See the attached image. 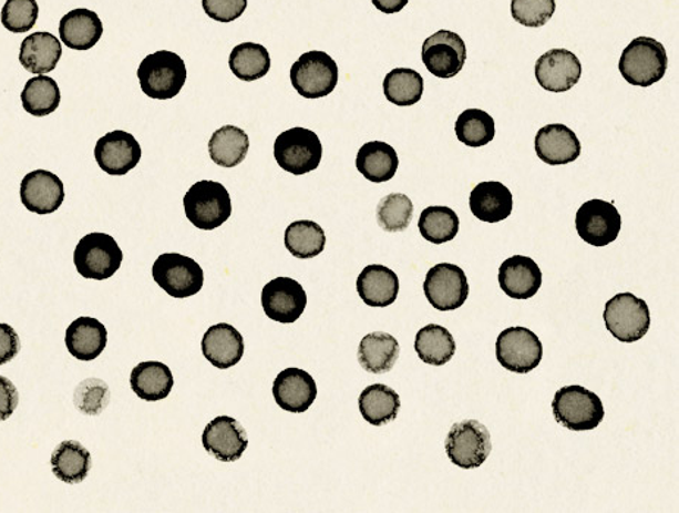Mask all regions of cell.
<instances>
[{"label":"cell","mask_w":679,"mask_h":513,"mask_svg":"<svg viewBox=\"0 0 679 513\" xmlns=\"http://www.w3.org/2000/svg\"><path fill=\"white\" fill-rule=\"evenodd\" d=\"M137 75L140 88L148 98L171 100L184 89L187 66L179 54L169 50H158L143 59Z\"/></svg>","instance_id":"1"},{"label":"cell","mask_w":679,"mask_h":513,"mask_svg":"<svg viewBox=\"0 0 679 513\" xmlns=\"http://www.w3.org/2000/svg\"><path fill=\"white\" fill-rule=\"evenodd\" d=\"M619 72L628 84L650 88L667 74L668 54L663 44L651 38H637L619 59Z\"/></svg>","instance_id":"2"},{"label":"cell","mask_w":679,"mask_h":513,"mask_svg":"<svg viewBox=\"0 0 679 513\" xmlns=\"http://www.w3.org/2000/svg\"><path fill=\"white\" fill-rule=\"evenodd\" d=\"M184 211L196 228L213 230L228 222L233 215V202L224 185L215 181H200L185 194Z\"/></svg>","instance_id":"3"},{"label":"cell","mask_w":679,"mask_h":513,"mask_svg":"<svg viewBox=\"0 0 679 513\" xmlns=\"http://www.w3.org/2000/svg\"><path fill=\"white\" fill-rule=\"evenodd\" d=\"M555 420L572 431L595 430L605 419V408L595 392L583 386H567L552 402Z\"/></svg>","instance_id":"4"},{"label":"cell","mask_w":679,"mask_h":513,"mask_svg":"<svg viewBox=\"0 0 679 513\" xmlns=\"http://www.w3.org/2000/svg\"><path fill=\"white\" fill-rule=\"evenodd\" d=\"M274 150L278 165L285 172L297 176L316 171L323 156V145L319 135L301 126L279 134Z\"/></svg>","instance_id":"5"},{"label":"cell","mask_w":679,"mask_h":513,"mask_svg":"<svg viewBox=\"0 0 679 513\" xmlns=\"http://www.w3.org/2000/svg\"><path fill=\"white\" fill-rule=\"evenodd\" d=\"M124 253L113 236L94 233L80 239L74 252L76 271L85 279L106 280L120 270Z\"/></svg>","instance_id":"6"},{"label":"cell","mask_w":679,"mask_h":513,"mask_svg":"<svg viewBox=\"0 0 679 513\" xmlns=\"http://www.w3.org/2000/svg\"><path fill=\"white\" fill-rule=\"evenodd\" d=\"M606 329L624 343L637 342L650 329V310L645 299L624 293L615 295L605 306Z\"/></svg>","instance_id":"7"},{"label":"cell","mask_w":679,"mask_h":513,"mask_svg":"<svg viewBox=\"0 0 679 513\" xmlns=\"http://www.w3.org/2000/svg\"><path fill=\"white\" fill-rule=\"evenodd\" d=\"M292 88L305 99L326 98L337 89L339 71L337 62L328 53L313 50L301 54L289 72Z\"/></svg>","instance_id":"8"},{"label":"cell","mask_w":679,"mask_h":513,"mask_svg":"<svg viewBox=\"0 0 679 513\" xmlns=\"http://www.w3.org/2000/svg\"><path fill=\"white\" fill-rule=\"evenodd\" d=\"M153 279L167 295L189 298L200 293L205 271L196 260L183 254L166 253L157 257L152 269Z\"/></svg>","instance_id":"9"},{"label":"cell","mask_w":679,"mask_h":513,"mask_svg":"<svg viewBox=\"0 0 679 513\" xmlns=\"http://www.w3.org/2000/svg\"><path fill=\"white\" fill-rule=\"evenodd\" d=\"M445 448L452 464L463 470H474L491 455V433L486 425L475 420L456 422L447 434Z\"/></svg>","instance_id":"10"},{"label":"cell","mask_w":679,"mask_h":513,"mask_svg":"<svg viewBox=\"0 0 679 513\" xmlns=\"http://www.w3.org/2000/svg\"><path fill=\"white\" fill-rule=\"evenodd\" d=\"M496 358L504 369L517 375H528L542 362V340L525 327H510L497 336Z\"/></svg>","instance_id":"11"},{"label":"cell","mask_w":679,"mask_h":513,"mask_svg":"<svg viewBox=\"0 0 679 513\" xmlns=\"http://www.w3.org/2000/svg\"><path fill=\"white\" fill-rule=\"evenodd\" d=\"M623 228V217L613 203L588 199L578 208L575 229L584 243L593 247H606L617 240Z\"/></svg>","instance_id":"12"},{"label":"cell","mask_w":679,"mask_h":513,"mask_svg":"<svg viewBox=\"0 0 679 513\" xmlns=\"http://www.w3.org/2000/svg\"><path fill=\"white\" fill-rule=\"evenodd\" d=\"M424 295L439 311H454L467 301L470 286L467 276L460 266L441 263L432 267L425 276Z\"/></svg>","instance_id":"13"},{"label":"cell","mask_w":679,"mask_h":513,"mask_svg":"<svg viewBox=\"0 0 679 513\" xmlns=\"http://www.w3.org/2000/svg\"><path fill=\"white\" fill-rule=\"evenodd\" d=\"M421 59L430 74L436 79H454L467 61V47L454 31H436L424 40Z\"/></svg>","instance_id":"14"},{"label":"cell","mask_w":679,"mask_h":513,"mask_svg":"<svg viewBox=\"0 0 679 513\" xmlns=\"http://www.w3.org/2000/svg\"><path fill=\"white\" fill-rule=\"evenodd\" d=\"M261 306L270 320L284 325L294 324L306 310L307 294L300 281L276 278L263 288Z\"/></svg>","instance_id":"15"},{"label":"cell","mask_w":679,"mask_h":513,"mask_svg":"<svg viewBox=\"0 0 679 513\" xmlns=\"http://www.w3.org/2000/svg\"><path fill=\"white\" fill-rule=\"evenodd\" d=\"M94 157L99 167L107 175H126L142 161V145L133 134L121 130L112 131L99 138Z\"/></svg>","instance_id":"16"},{"label":"cell","mask_w":679,"mask_h":513,"mask_svg":"<svg viewBox=\"0 0 679 513\" xmlns=\"http://www.w3.org/2000/svg\"><path fill=\"white\" fill-rule=\"evenodd\" d=\"M534 72L543 90L565 93L577 85L582 79L583 66L577 54L567 49H552L537 59Z\"/></svg>","instance_id":"17"},{"label":"cell","mask_w":679,"mask_h":513,"mask_svg":"<svg viewBox=\"0 0 679 513\" xmlns=\"http://www.w3.org/2000/svg\"><path fill=\"white\" fill-rule=\"evenodd\" d=\"M20 195L27 211L42 216L51 215L62 206L65 188L59 176L38 170L30 172L21 181Z\"/></svg>","instance_id":"18"},{"label":"cell","mask_w":679,"mask_h":513,"mask_svg":"<svg viewBox=\"0 0 679 513\" xmlns=\"http://www.w3.org/2000/svg\"><path fill=\"white\" fill-rule=\"evenodd\" d=\"M203 447L216 460L222 462L238 461L248 448L246 430L230 417H217L203 431Z\"/></svg>","instance_id":"19"},{"label":"cell","mask_w":679,"mask_h":513,"mask_svg":"<svg viewBox=\"0 0 679 513\" xmlns=\"http://www.w3.org/2000/svg\"><path fill=\"white\" fill-rule=\"evenodd\" d=\"M274 397L284 411L301 414V412L309 411L316 401V381L301 369L280 371L274 381Z\"/></svg>","instance_id":"20"},{"label":"cell","mask_w":679,"mask_h":513,"mask_svg":"<svg viewBox=\"0 0 679 513\" xmlns=\"http://www.w3.org/2000/svg\"><path fill=\"white\" fill-rule=\"evenodd\" d=\"M534 147L538 158L551 166L568 165L582 154L577 134L563 124H551L538 130Z\"/></svg>","instance_id":"21"},{"label":"cell","mask_w":679,"mask_h":513,"mask_svg":"<svg viewBox=\"0 0 679 513\" xmlns=\"http://www.w3.org/2000/svg\"><path fill=\"white\" fill-rule=\"evenodd\" d=\"M202 351L212 366L220 370L230 369L243 360V335L228 324L212 326L203 336Z\"/></svg>","instance_id":"22"},{"label":"cell","mask_w":679,"mask_h":513,"mask_svg":"<svg viewBox=\"0 0 679 513\" xmlns=\"http://www.w3.org/2000/svg\"><path fill=\"white\" fill-rule=\"evenodd\" d=\"M541 267L533 258L514 256L500 267V285L510 298L529 299L542 288Z\"/></svg>","instance_id":"23"},{"label":"cell","mask_w":679,"mask_h":513,"mask_svg":"<svg viewBox=\"0 0 679 513\" xmlns=\"http://www.w3.org/2000/svg\"><path fill=\"white\" fill-rule=\"evenodd\" d=\"M65 343L71 356L80 361H93L105 351L107 329L93 317H80L66 329Z\"/></svg>","instance_id":"24"},{"label":"cell","mask_w":679,"mask_h":513,"mask_svg":"<svg viewBox=\"0 0 679 513\" xmlns=\"http://www.w3.org/2000/svg\"><path fill=\"white\" fill-rule=\"evenodd\" d=\"M513 207V194L504 184L496 183V181L480 183L471 191V213L486 224H497V222L508 219Z\"/></svg>","instance_id":"25"},{"label":"cell","mask_w":679,"mask_h":513,"mask_svg":"<svg viewBox=\"0 0 679 513\" xmlns=\"http://www.w3.org/2000/svg\"><path fill=\"white\" fill-rule=\"evenodd\" d=\"M61 42L72 50H90L103 35V24L96 12L79 8L63 16L59 24Z\"/></svg>","instance_id":"26"},{"label":"cell","mask_w":679,"mask_h":513,"mask_svg":"<svg viewBox=\"0 0 679 513\" xmlns=\"http://www.w3.org/2000/svg\"><path fill=\"white\" fill-rule=\"evenodd\" d=\"M357 293L369 307H389L400 294V279L395 271L382 265L367 266L357 279Z\"/></svg>","instance_id":"27"},{"label":"cell","mask_w":679,"mask_h":513,"mask_svg":"<svg viewBox=\"0 0 679 513\" xmlns=\"http://www.w3.org/2000/svg\"><path fill=\"white\" fill-rule=\"evenodd\" d=\"M61 57V40L47 31H39L22 40L20 62L31 74L44 75L56 70Z\"/></svg>","instance_id":"28"},{"label":"cell","mask_w":679,"mask_h":513,"mask_svg":"<svg viewBox=\"0 0 679 513\" xmlns=\"http://www.w3.org/2000/svg\"><path fill=\"white\" fill-rule=\"evenodd\" d=\"M356 165L367 181L383 184L395 176L400 158L392 145L383 141H370L359 150Z\"/></svg>","instance_id":"29"},{"label":"cell","mask_w":679,"mask_h":513,"mask_svg":"<svg viewBox=\"0 0 679 513\" xmlns=\"http://www.w3.org/2000/svg\"><path fill=\"white\" fill-rule=\"evenodd\" d=\"M400 342L384 331H373L366 335L360 342V366L371 375L389 373L400 358Z\"/></svg>","instance_id":"30"},{"label":"cell","mask_w":679,"mask_h":513,"mask_svg":"<svg viewBox=\"0 0 679 513\" xmlns=\"http://www.w3.org/2000/svg\"><path fill=\"white\" fill-rule=\"evenodd\" d=\"M130 383L140 399L156 402L169 397L174 388V376L169 367L162 362H142L131 373Z\"/></svg>","instance_id":"31"},{"label":"cell","mask_w":679,"mask_h":513,"mask_svg":"<svg viewBox=\"0 0 679 513\" xmlns=\"http://www.w3.org/2000/svg\"><path fill=\"white\" fill-rule=\"evenodd\" d=\"M52 471L58 480L66 484L83 483L92 470V455L75 440L59 444L52 453Z\"/></svg>","instance_id":"32"},{"label":"cell","mask_w":679,"mask_h":513,"mask_svg":"<svg viewBox=\"0 0 679 513\" xmlns=\"http://www.w3.org/2000/svg\"><path fill=\"white\" fill-rule=\"evenodd\" d=\"M361 415L371 425H387L397 419L401 410V398L395 390L384 384H371L360 394Z\"/></svg>","instance_id":"33"},{"label":"cell","mask_w":679,"mask_h":513,"mask_svg":"<svg viewBox=\"0 0 679 513\" xmlns=\"http://www.w3.org/2000/svg\"><path fill=\"white\" fill-rule=\"evenodd\" d=\"M250 150V138L246 131L234 125H225L213 133L209 154L213 162L222 167H235L246 161Z\"/></svg>","instance_id":"34"},{"label":"cell","mask_w":679,"mask_h":513,"mask_svg":"<svg viewBox=\"0 0 679 513\" xmlns=\"http://www.w3.org/2000/svg\"><path fill=\"white\" fill-rule=\"evenodd\" d=\"M415 352L424 365L445 366L454 358L456 343L454 336L445 327L429 325L415 336Z\"/></svg>","instance_id":"35"},{"label":"cell","mask_w":679,"mask_h":513,"mask_svg":"<svg viewBox=\"0 0 679 513\" xmlns=\"http://www.w3.org/2000/svg\"><path fill=\"white\" fill-rule=\"evenodd\" d=\"M22 107L30 115L43 117L56 112L61 104V90L48 75H35L25 83L21 93Z\"/></svg>","instance_id":"36"},{"label":"cell","mask_w":679,"mask_h":513,"mask_svg":"<svg viewBox=\"0 0 679 513\" xmlns=\"http://www.w3.org/2000/svg\"><path fill=\"white\" fill-rule=\"evenodd\" d=\"M270 54L259 43H241L229 54V68L238 80L256 81L263 79L270 71Z\"/></svg>","instance_id":"37"},{"label":"cell","mask_w":679,"mask_h":513,"mask_svg":"<svg viewBox=\"0 0 679 513\" xmlns=\"http://www.w3.org/2000/svg\"><path fill=\"white\" fill-rule=\"evenodd\" d=\"M423 76L411 68H395L384 76V98L397 106H413L423 98Z\"/></svg>","instance_id":"38"},{"label":"cell","mask_w":679,"mask_h":513,"mask_svg":"<svg viewBox=\"0 0 679 513\" xmlns=\"http://www.w3.org/2000/svg\"><path fill=\"white\" fill-rule=\"evenodd\" d=\"M325 245V230L316 222L297 220L285 230V247L301 260L319 256L323 253Z\"/></svg>","instance_id":"39"},{"label":"cell","mask_w":679,"mask_h":513,"mask_svg":"<svg viewBox=\"0 0 679 513\" xmlns=\"http://www.w3.org/2000/svg\"><path fill=\"white\" fill-rule=\"evenodd\" d=\"M419 230L429 243L436 245L450 243L459 235L460 217L450 207H428L421 212Z\"/></svg>","instance_id":"40"},{"label":"cell","mask_w":679,"mask_h":513,"mask_svg":"<svg viewBox=\"0 0 679 513\" xmlns=\"http://www.w3.org/2000/svg\"><path fill=\"white\" fill-rule=\"evenodd\" d=\"M455 134L467 147H483L495 138V120L482 109H467L455 122Z\"/></svg>","instance_id":"41"},{"label":"cell","mask_w":679,"mask_h":513,"mask_svg":"<svg viewBox=\"0 0 679 513\" xmlns=\"http://www.w3.org/2000/svg\"><path fill=\"white\" fill-rule=\"evenodd\" d=\"M378 224L387 233H402L413 220V202L405 194H389L380 199Z\"/></svg>","instance_id":"42"},{"label":"cell","mask_w":679,"mask_h":513,"mask_svg":"<svg viewBox=\"0 0 679 513\" xmlns=\"http://www.w3.org/2000/svg\"><path fill=\"white\" fill-rule=\"evenodd\" d=\"M39 18V4L35 0H7L0 21L11 33H27L35 25Z\"/></svg>","instance_id":"43"},{"label":"cell","mask_w":679,"mask_h":513,"mask_svg":"<svg viewBox=\"0 0 679 513\" xmlns=\"http://www.w3.org/2000/svg\"><path fill=\"white\" fill-rule=\"evenodd\" d=\"M555 11V0H513L511 2V13L514 20L528 29L546 25Z\"/></svg>","instance_id":"44"},{"label":"cell","mask_w":679,"mask_h":513,"mask_svg":"<svg viewBox=\"0 0 679 513\" xmlns=\"http://www.w3.org/2000/svg\"><path fill=\"white\" fill-rule=\"evenodd\" d=\"M111 392L103 380L88 379L79 384L74 393V403L80 412L88 415L102 414L107 407Z\"/></svg>","instance_id":"45"},{"label":"cell","mask_w":679,"mask_h":513,"mask_svg":"<svg viewBox=\"0 0 679 513\" xmlns=\"http://www.w3.org/2000/svg\"><path fill=\"white\" fill-rule=\"evenodd\" d=\"M207 17L217 22H233L246 12L248 0H202Z\"/></svg>","instance_id":"46"},{"label":"cell","mask_w":679,"mask_h":513,"mask_svg":"<svg viewBox=\"0 0 679 513\" xmlns=\"http://www.w3.org/2000/svg\"><path fill=\"white\" fill-rule=\"evenodd\" d=\"M21 349L20 336L11 326L0 324V366L8 365Z\"/></svg>","instance_id":"47"},{"label":"cell","mask_w":679,"mask_h":513,"mask_svg":"<svg viewBox=\"0 0 679 513\" xmlns=\"http://www.w3.org/2000/svg\"><path fill=\"white\" fill-rule=\"evenodd\" d=\"M20 403V393L16 384L7 377L0 376V421H7Z\"/></svg>","instance_id":"48"},{"label":"cell","mask_w":679,"mask_h":513,"mask_svg":"<svg viewBox=\"0 0 679 513\" xmlns=\"http://www.w3.org/2000/svg\"><path fill=\"white\" fill-rule=\"evenodd\" d=\"M371 2H373L375 9L388 13V16L401 12L409 4V0H371Z\"/></svg>","instance_id":"49"}]
</instances>
